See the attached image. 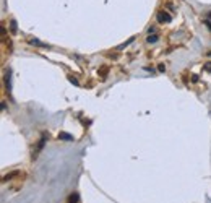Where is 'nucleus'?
I'll return each instance as SVG.
<instances>
[{
	"mask_svg": "<svg viewBox=\"0 0 211 203\" xmlns=\"http://www.w3.org/2000/svg\"><path fill=\"white\" fill-rule=\"evenodd\" d=\"M70 81H72V83H73V85H78V80H77V78H75V77H70Z\"/></svg>",
	"mask_w": 211,
	"mask_h": 203,
	"instance_id": "9b49d317",
	"label": "nucleus"
},
{
	"mask_svg": "<svg viewBox=\"0 0 211 203\" xmlns=\"http://www.w3.org/2000/svg\"><path fill=\"white\" fill-rule=\"evenodd\" d=\"M158 70H159V72H166V67H164V65H162V64H159Z\"/></svg>",
	"mask_w": 211,
	"mask_h": 203,
	"instance_id": "9d476101",
	"label": "nucleus"
},
{
	"mask_svg": "<svg viewBox=\"0 0 211 203\" xmlns=\"http://www.w3.org/2000/svg\"><path fill=\"white\" fill-rule=\"evenodd\" d=\"M29 42H31V44H33V46H39V47H46V49H49V47H50V46H47V44H44V42H41V41H37V39H34V37H33V39H31V41H29Z\"/></svg>",
	"mask_w": 211,
	"mask_h": 203,
	"instance_id": "39448f33",
	"label": "nucleus"
},
{
	"mask_svg": "<svg viewBox=\"0 0 211 203\" xmlns=\"http://www.w3.org/2000/svg\"><path fill=\"white\" fill-rule=\"evenodd\" d=\"M44 143H46V135H44L42 138L39 140V142H37V148H36V151H34V153H33V159H34V158H37L36 154L39 153V151L42 150V148H44Z\"/></svg>",
	"mask_w": 211,
	"mask_h": 203,
	"instance_id": "f03ea898",
	"label": "nucleus"
},
{
	"mask_svg": "<svg viewBox=\"0 0 211 203\" xmlns=\"http://www.w3.org/2000/svg\"><path fill=\"white\" fill-rule=\"evenodd\" d=\"M159 39V36H158V34H153V36H151V34H150V36H148V42H150V44H154V42H156V41Z\"/></svg>",
	"mask_w": 211,
	"mask_h": 203,
	"instance_id": "0eeeda50",
	"label": "nucleus"
},
{
	"mask_svg": "<svg viewBox=\"0 0 211 203\" xmlns=\"http://www.w3.org/2000/svg\"><path fill=\"white\" fill-rule=\"evenodd\" d=\"M58 138H60V140H67V142H72L73 137L68 135V133H65V132H60V133H58Z\"/></svg>",
	"mask_w": 211,
	"mask_h": 203,
	"instance_id": "423d86ee",
	"label": "nucleus"
},
{
	"mask_svg": "<svg viewBox=\"0 0 211 203\" xmlns=\"http://www.w3.org/2000/svg\"><path fill=\"white\" fill-rule=\"evenodd\" d=\"M10 29H12L13 33H16V21H15V20H12V21H10Z\"/></svg>",
	"mask_w": 211,
	"mask_h": 203,
	"instance_id": "6e6552de",
	"label": "nucleus"
},
{
	"mask_svg": "<svg viewBox=\"0 0 211 203\" xmlns=\"http://www.w3.org/2000/svg\"><path fill=\"white\" fill-rule=\"evenodd\" d=\"M206 25H208V29L211 31V20L208 18V20H206Z\"/></svg>",
	"mask_w": 211,
	"mask_h": 203,
	"instance_id": "ddd939ff",
	"label": "nucleus"
},
{
	"mask_svg": "<svg viewBox=\"0 0 211 203\" xmlns=\"http://www.w3.org/2000/svg\"><path fill=\"white\" fill-rule=\"evenodd\" d=\"M171 20H172V16L169 15L167 12H159L158 13V21L159 23H171Z\"/></svg>",
	"mask_w": 211,
	"mask_h": 203,
	"instance_id": "f257e3e1",
	"label": "nucleus"
},
{
	"mask_svg": "<svg viewBox=\"0 0 211 203\" xmlns=\"http://www.w3.org/2000/svg\"><path fill=\"white\" fill-rule=\"evenodd\" d=\"M133 39H135V37H132V39H128V41H127V42H123L122 46H119V49H123V47H127V46H128V44H132V42H133Z\"/></svg>",
	"mask_w": 211,
	"mask_h": 203,
	"instance_id": "1a4fd4ad",
	"label": "nucleus"
},
{
	"mask_svg": "<svg viewBox=\"0 0 211 203\" xmlns=\"http://www.w3.org/2000/svg\"><path fill=\"white\" fill-rule=\"evenodd\" d=\"M80 202V195L78 194H70V197H68L67 203H78Z\"/></svg>",
	"mask_w": 211,
	"mask_h": 203,
	"instance_id": "20e7f679",
	"label": "nucleus"
},
{
	"mask_svg": "<svg viewBox=\"0 0 211 203\" xmlns=\"http://www.w3.org/2000/svg\"><path fill=\"white\" fill-rule=\"evenodd\" d=\"M205 70H206V72H210V73H211V64H206V65H205Z\"/></svg>",
	"mask_w": 211,
	"mask_h": 203,
	"instance_id": "f8f14e48",
	"label": "nucleus"
},
{
	"mask_svg": "<svg viewBox=\"0 0 211 203\" xmlns=\"http://www.w3.org/2000/svg\"><path fill=\"white\" fill-rule=\"evenodd\" d=\"M10 75H12V72L10 70H7V73H5V85H7V91H12V83H10Z\"/></svg>",
	"mask_w": 211,
	"mask_h": 203,
	"instance_id": "7ed1b4c3",
	"label": "nucleus"
}]
</instances>
